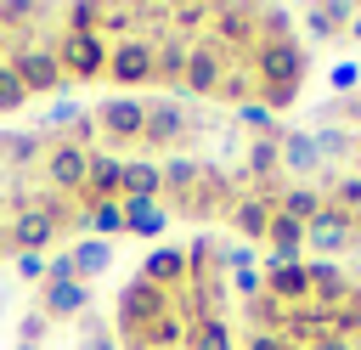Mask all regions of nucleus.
<instances>
[{"instance_id":"nucleus-1","label":"nucleus","mask_w":361,"mask_h":350,"mask_svg":"<svg viewBox=\"0 0 361 350\" xmlns=\"http://www.w3.org/2000/svg\"><path fill=\"white\" fill-rule=\"evenodd\" d=\"M305 68H310V51L299 40H259L248 51L254 90H299L305 85Z\"/></svg>"},{"instance_id":"nucleus-2","label":"nucleus","mask_w":361,"mask_h":350,"mask_svg":"<svg viewBox=\"0 0 361 350\" xmlns=\"http://www.w3.org/2000/svg\"><path fill=\"white\" fill-rule=\"evenodd\" d=\"M56 40H62V28L56 34H34V40H23L17 51H11V68H17V79H23V90H28V102L34 96H56L68 79H62V62H56Z\"/></svg>"},{"instance_id":"nucleus-3","label":"nucleus","mask_w":361,"mask_h":350,"mask_svg":"<svg viewBox=\"0 0 361 350\" xmlns=\"http://www.w3.org/2000/svg\"><path fill=\"white\" fill-rule=\"evenodd\" d=\"M197 130H209V119H192L186 107H180V96H158V102H147V130H141V147L147 152H180Z\"/></svg>"},{"instance_id":"nucleus-4","label":"nucleus","mask_w":361,"mask_h":350,"mask_svg":"<svg viewBox=\"0 0 361 350\" xmlns=\"http://www.w3.org/2000/svg\"><path fill=\"white\" fill-rule=\"evenodd\" d=\"M169 305H175V299H169L164 288H152V282H147V277L135 271V277H130V282L118 288V305H113L118 339H124V344H135V339H141V333H147V327H152V322H158V316H164Z\"/></svg>"},{"instance_id":"nucleus-5","label":"nucleus","mask_w":361,"mask_h":350,"mask_svg":"<svg viewBox=\"0 0 361 350\" xmlns=\"http://www.w3.org/2000/svg\"><path fill=\"white\" fill-rule=\"evenodd\" d=\"M96 124H102V152H118L124 147H141V130H147V102L141 96H107L96 107Z\"/></svg>"},{"instance_id":"nucleus-6","label":"nucleus","mask_w":361,"mask_h":350,"mask_svg":"<svg viewBox=\"0 0 361 350\" xmlns=\"http://www.w3.org/2000/svg\"><path fill=\"white\" fill-rule=\"evenodd\" d=\"M237 62H243V56H231L220 40L197 34V40H192V56H186V85H180V96H209V102H214L220 79H226Z\"/></svg>"},{"instance_id":"nucleus-7","label":"nucleus","mask_w":361,"mask_h":350,"mask_svg":"<svg viewBox=\"0 0 361 350\" xmlns=\"http://www.w3.org/2000/svg\"><path fill=\"white\" fill-rule=\"evenodd\" d=\"M85 169H90V152H85V147H73L68 135L45 141V158H39V186H45V192L79 198V186H85Z\"/></svg>"},{"instance_id":"nucleus-8","label":"nucleus","mask_w":361,"mask_h":350,"mask_svg":"<svg viewBox=\"0 0 361 350\" xmlns=\"http://www.w3.org/2000/svg\"><path fill=\"white\" fill-rule=\"evenodd\" d=\"M56 62H62V79H79V85L107 79V40H102V34H68V28H62Z\"/></svg>"},{"instance_id":"nucleus-9","label":"nucleus","mask_w":361,"mask_h":350,"mask_svg":"<svg viewBox=\"0 0 361 350\" xmlns=\"http://www.w3.org/2000/svg\"><path fill=\"white\" fill-rule=\"evenodd\" d=\"M209 40H220L231 56L248 62V51L259 45V6H214V17H209Z\"/></svg>"},{"instance_id":"nucleus-10","label":"nucleus","mask_w":361,"mask_h":350,"mask_svg":"<svg viewBox=\"0 0 361 350\" xmlns=\"http://www.w3.org/2000/svg\"><path fill=\"white\" fill-rule=\"evenodd\" d=\"M107 79H113V85H124V90L152 85V40H147V34L113 40V45H107Z\"/></svg>"},{"instance_id":"nucleus-11","label":"nucleus","mask_w":361,"mask_h":350,"mask_svg":"<svg viewBox=\"0 0 361 350\" xmlns=\"http://www.w3.org/2000/svg\"><path fill=\"white\" fill-rule=\"evenodd\" d=\"M305 248H316V254H350V248H361V220H350L344 209L322 203V215L305 226Z\"/></svg>"},{"instance_id":"nucleus-12","label":"nucleus","mask_w":361,"mask_h":350,"mask_svg":"<svg viewBox=\"0 0 361 350\" xmlns=\"http://www.w3.org/2000/svg\"><path fill=\"white\" fill-rule=\"evenodd\" d=\"M158 175H164V209L175 215V209H186L192 203V192H197V181H203V158H192V152H169V158H158Z\"/></svg>"},{"instance_id":"nucleus-13","label":"nucleus","mask_w":361,"mask_h":350,"mask_svg":"<svg viewBox=\"0 0 361 350\" xmlns=\"http://www.w3.org/2000/svg\"><path fill=\"white\" fill-rule=\"evenodd\" d=\"M34 310H39L45 322H79V316L90 310V282H79V277H68V282H39Z\"/></svg>"},{"instance_id":"nucleus-14","label":"nucleus","mask_w":361,"mask_h":350,"mask_svg":"<svg viewBox=\"0 0 361 350\" xmlns=\"http://www.w3.org/2000/svg\"><path fill=\"white\" fill-rule=\"evenodd\" d=\"M259 277H265V294H271V299H282L288 310L310 299V271H305V260H276V254H265Z\"/></svg>"},{"instance_id":"nucleus-15","label":"nucleus","mask_w":361,"mask_h":350,"mask_svg":"<svg viewBox=\"0 0 361 350\" xmlns=\"http://www.w3.org/2000/svg\"><path fill=\"white\" fill-rule=\"evenodd\" d=\"M141 277L152 282V288H164L169 299L175 294H186V282H192V265H186V248H175V243H158L147 260H141Z\"/></svg>"},{"instance_id":"nucleus-16","label":"nucleus","mask_w":361,"mask_h":350,"mask_svg":"<svg viewBox=\"0 0 361 350\" xmlns=\"http://www.w3.org/2000/svg\"><path fill=\"white\" fill-rule=\"evenodd\" d=\"M186 56H192V40H180L175 28L164 40H152V85H164L169 96H180L186 85Z\"/></svg>"},{"instance_id":"nucleus-17","label":"nucleus","mask_w":361,"mask_h":350,"mask_svg":"<svg viewBox=\"0 0 361 350\" xmlns=\"http://www.w3.org/2000/svg\"><path fill=\"white\" fill-rule=\"evenodd\" d=\"M118 175H124V158L118 152H90V169H85V186H79V209H90V203H107V198H118Z\"/></svg>"},{"instance_id":"nucleus-18","label":"nucleus","mask_w":361,"mask_h":350,"mask_svg":"<svg viewBox=\"0 0 361 350\" xmlns=\"http://www.w3.org/2000/svg\"><path fill=\"white\" fill-rule=\"evenodd\" d=\"M271 215H276V198H259V192H237V203H231V231L254 248V243H265V231H271Z\"/></svg>"},{"instance_id":"nucleus-19","label":"nucleus","mask_w":361,"mask_h":350,"mask_svg":"<svg viewBox=\"0 0 361 350\" xmlns=\"http://www.w3.org/2000/svg\"><path fill=\"white\" fill-rule=\"evenodd\" d=\"M327 164L316 158V141H310V130H282V175L288 181H310V175H322Z\"/></svg>"},{"instance_id":"nucleus-20","label":"nucleus","mask_w":361,"mask_h":350,"mask_svg":"<svg viewBox=\"0 0 361 350\" xmlns=\"http://www.w3.org/2000/svg\"><path fill=\"white\" fill-rule=\"evenodd\" d=\"M118 198H164V175H158V158H147V152L124 158V175H118Z\"/></svg>"},{"instance_id":"nucleus-21","label":"nucleus","mask_w":361,"mask_h":350,"mask_svg":"<svg viewBox=\"0 0 361 350\" xmlns=\"http://www.w3.org/2000/svg\"><path fill=\"white\" fill-rule=\"evenodd\" d=\"M118 203H124V231H130V237H164L169 209H164L158 198H118Z\"/></svg>"},{"instance_id":"nucleus-22","label":"nucleus","mask_w":361,"mask_h":350,"mask_svg":"<svg viewBox=\"0 0 361 350\" xmlns=\"http://www.w3.org/2000/svg\"><path fill=\"white\" fill-rule=\"evenodd\" d=\"M305 271H310V299H316V305H338V299H344L350 277H344L338 260H305Z\"/></svg>"},{"instance_id":"nucleus-23","label":"nucleus","mask_w":361,"mask_h":350,"mask_svg":"<svg viewBox=\"0 0 361 350\" xmlns=\"http://www.w3.org/2000/svg\"><path fill=\"white\" fill-rule=\"evenodd\" d=\"M68 260H73V277H79V282H96V277L113 265V243H102V237H79V243L68 248Z\"/></svg>"},{"instance_id":"nucleus-24","label":"nucleus","mask_w":361,"mask_h":350,"mask_svg":"<svg viewBox=\"0 0 361 350\" xmlns=\"http://www.w3.org/2000/svg\"><path fill=\"white\" fill-rule=\"evenodd\" d=\"M350 23H355V6H344V0H333V6H310V11H305V28H310V40L350 34Z\"/></svg>"},{"instance_id":"nucleus-25","label":"nucleus","mask_w":361,"mask_h":350,"mask_svg":"<svg viewBox=\"0 0 361 350\" xmlns=\"http://www.w3.org/2000/svg\"><path fill=\"white\" fill-rule=\"evenodd\" d=\"M310 141H316V158H322V164H333V158H338V164H350L361 135H355V130H344V124H316V130H310Z\"/></svg>"},{"instance_id":"nucleus-26","label":"nucleus","mask_w":361,"mask_h":350,"mask_svg":"<svg viewBox=\"0 0 361 350\" xmlns=\"http://www.w3.org/2000/svg\"><path fill=\"white\" fill-rule=\"evenodd\" d=\"M322 203H327V198H322V186H316V181H288V192H282V203H276V209H282V215H293L299 226H310V220L322 215Z\"/></svg>"},{"instance_id":"nucleus-27","label":"nucleus","mask_w":361,"mask_h":350,"mask_svg":"<svg viewBox=\"0 0 361 350\" xmlns=\"http://www.w3.org/2000/svg\"><path fill=\"white\" fill-rule=\"evenodd\" d=\"M265 248H271L276 260H299V254H305V226L276 209V215H271V231H265Z\"/></svg>"},{"instance_id":"nucleus-28","label":"nucleus","mask_w":361,"mask_h":350,"mask_svg":"<svg viewBox=\"0 0 361 350\" xmlns=\"http://www.w3.org/2000/svg\"><path fill=\"white\" fill-rule=\"evenodd\" d=\"M85 231H90V237H102V243L124 237V203H118V198H107V203H90V209H85Z\"/></svg>"},{"instance_id":"nucleus-29","label":"nucleus","mask_w":361,"mask_h":350,"mask_svg":"<svg viewBox=\"0 0 361 350\" xmlns=\"http://www.w3.org/2000/svg\"><path fill=\"white\" fill-rule=\"evenodd\" d=\"M243 316H248V333H282V327H288V305H282V299H271V294L248 299V305H243Z\"/></svg>"},{"instance_id":"nucleus-30","label":"nucleus","mask_w":361,"mask_h":350,"mask_svg":"<svg viewBox=\"0 0 361 350\" xmlns=\"http://www.w3.org/2000/svg\"><path fill=\"white\" fill-rule=\"evenodd\" d=\"M186 350H237V339H231L226 316H203L186 327Z\"/></svg>"},{"instance_id":"nucleus-31","label":"nucleus","mask_w":361,"mask_h":350,"mask_svg":"<svg viewBox=\"0 0 361 350\" xmlns=\"http://www.w3.org/2000/svg\"><path fill=\"white\" fill-rule=\"evenodd\" d=\"M209 17H214V6H203V0H186V6H169V28H175L180 40H197V28L209 34Z\"/></svg>"},{"instance_id":"nucleus-32","label":"nucleus","mask_w":361,"mask_h":350,"mask_svg":"<svg viewBox=\"0 0 361 350\" xmlns=\"http://www.w3.org/2000/svg\"><path fill=\"white\" fill-rule=\"evenodd\" d=\"M79 113H85V107H79L73 96H56V102H45V119H39V135H45V141H56V135H68Z\"/></svg>"},{"instance_id":"nucleus-33","label":"nucleus","mask_w":361,"mask_h":350,"mask_svg":"<svg viewBox=\"0 0 361 350\" xmlns=\"http://www.w3.org/2000/svg\"><path fill=\"white\" fill-rule=\"evenodd\" d=\"M62 23H68V34H102V0H73V6H62Z\"/></svg>"},{"instance_id":"nucleus-34","label":"nucleus","mask_w":361,"mask_h":350,"mask_svg":"<svg viewBox=\"0 0 361 350\" xmlns=\"http://www.w3.org/2000/svg\"><path fill=\"white\" fill-rule=\"evenodd\" d=\"M214 102H231V107H243V102H254V73H248V62H237L226 79H220V90H214Z\"/></svg>"},{"instance_id":"nucleus-35","label":"nucleus","mask_w":361,"mask_h":350,"mask_svg":"<svg viewBox=\"0 0 361 350\" xmlns=\"http://www.w3.org/2000/svg\"><path fill=\"white\" fill-rule=\"evenodd\" d=\"M237 119H243V130H248V141H259V135H282V124H276V113H271V107H259V102H243V107H237Z\"/></svg>"},{"instance_id":"nucleus-36","label":"nucleus","mask_w":361,"mask_h":350,"mask_svg":"<svg viewBox=\"0 0 361 350\" xmlns=\"http://www.w3.org/2000/svg\"><path fill=\"white\" fill-rule=\"evenodd\" d=\"M259 40H293V11L259 6Z\"/></svg>"},{"instance_id":"nucleus-37","label":"nucleus","mask_w":361,"mask_h":350,"mask_svg":"<svg viewBox=\"0 0 361 350\" xmlns=\"http://www.w3.org/2000/svg\"><path fill=\"white\" fill-rule=\"evenodd\" d=\"M17 107H28V90H23L17 68H11V62H0V113H17Z\"/></svg>"},{"instance_id":"nucleus-38","label":"nucleus","mask_w":361,"mask_h":350,"mask_svg":"<svg viewBox=\"0 0 361 350\" xmlns=\"http://www.w3.org/2000/svg\"><path fill=\"white\" fill-rule=\"evenodd\" d=\"M226 288L248 305V299H259V294H265V277H259V265H248V271H231V277H226Z\"/></svg>"},{"instance_id":"nucleus-39","label":"nucleus","mask_w":361,"mask_h":350,"mask_svg":"<svg viewBox=\"0 0 361 350\" xmlns=\"http://www.w3.org/2000/svg\"><path fill=\"white\" fill-rule=\"evenodd\" d=\"M327 85H333V96H355L361 90V68L355 62H333L327 68Z\"/></svg>"},{"instance_id":"nucleus-40","label":"nucleus","mask_w":361,"mask_h":350,"mask_svg":"<svg viewBox=\"0 0 361 350\" xmlns=\"http://www.w3.org/2000/svg\"><path fill=\"white\" fill-rule=\"evenodd\" d=\"M45 333H51V322H45L39 310H28V316H23V327H17V344H39Z\"/></svg>"},{"instance_id":"nucleus-41","label":"nucleus","mask_w":361,"mask_h":350,"mask_svg":"<svg viewBox=\"0 0 361 350\" xmlns=\"http://www.w3.org/2000/svg\"><path fill=\"white\" fill-rule=\"evenodd\" d=\"M17 277L23 282H45V254H17Z\"/></svg>"},{"instance_id":"nucleus-42","label":"nucleus","mask_w":361,"mask_h":350,"mask_svg":"<svg viewBox=\"0 0 361 350\" xmlns=\"http://www.w3.org/2000/svg\"><path fill=\"white\" fill-rule=\"evenodd\" d=\"M237 350H288V339H282V333H248Z\"/></svg>"},{"instance_id":"nucleus-43","label":"nucleus","mask_w":361,"mask_h":350,"mask_svg":"<svg viewBox=\"0 0 361 350\" xmlns=\"http://www.w3.org/2000/svg\"><path fill=\"white\" fill-rule=\"evenodd\" d=\"M310 350H355V344H350V339H338V333H327V339H316Z\"/></svg>"},{"instance_id":"nucleus-44","label":"nucleus","mask_w":361,"mask_h":350,"mask_svg":"<svg viewBox=\"0 0 361 350\" xmlns=\"http://www.w3.org/2000/svg\"><path fill=\"white\" fill-rule=\"evenodd\" d=\"M350 34H355V45H361V11H355V23H350Z\"/></svg>"},{"instance_id":"nucleus-45","label":"nucleus","mask_w":361,"mask_h":350,"mask_svg":"<svg viewBox=\"0 0 361 350\" xmlns=\"http://www.w3.org/2000/svg\"><path fill=\"white\" fill-rule=\"evenodd\" d=\"M350 164H355V175H361V141H355V158H350Z\"/></svg>"},{"instance_id":"nucleus-46","label":"nucleus","mask_w":361,"mask_h":350,"mask_svg":"<svg viewBox=\"0 0 361 350\" xmlns=\"http://www.w3.org/2000/svg\"><path fill=\"white\" fill-rule=\"evenodd\" d=\"M17 350H39V344H17Z\"/></svg>"}]
</instances>
